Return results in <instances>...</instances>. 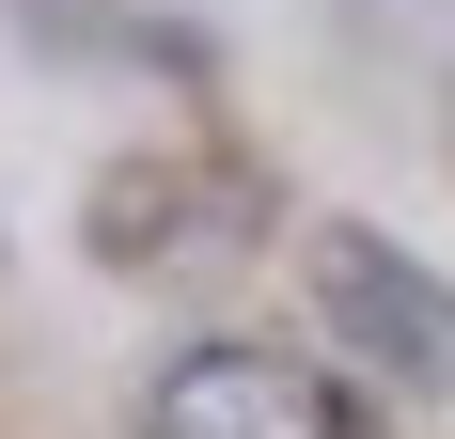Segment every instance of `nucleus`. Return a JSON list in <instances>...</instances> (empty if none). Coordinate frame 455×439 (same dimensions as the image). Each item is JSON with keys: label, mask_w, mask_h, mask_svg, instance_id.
Returning a JSON list of instances; mask_svg holds the SVG:
<instances>
[{"label": "nucleus", "mask_w": 455, "mask_h": 439, "mask_svg": "<svg viewBox=\"0 0 455 439\" xmlns=\"http://www.w3.org/2000/svg\"><path fill=\"white\" fill-rule=\"evenodd\" d=\"M299 424V361L283 346H173L157 361V393H141V439H283Z\"/></svg>", "instance_id": "nucleus-2"}, {"label": "nucleus", "mask_w": 455, "mask_h": 439, "mask_svg": "<svg viewBox=\"0 0 455 439\" xmlns=\"http://www.w3.org/2000/svg\"><path fill=\"white\" fill-rule=\"evenodd\" d=\"M16 32H32L47 63H94V47L126 32V0H16Z\"/></svg>", "instance_id": "nucleus-4"}, {"label": "nucleus", "mask_w": 455, "mask_h": 439, "mask_svg": "<svg viewBox=\"0 0 455 439\" xmlns=\"http://www.w3.org/2000/svg\"><path fill=\"white\" fill-rule=\"evenodd\" d=\"M299 408H315V439H393V424H377L362 393H299Z\"/></svg>", "instance_id": "nucleus-5"}, {"label": "nucleus", "mask_w": 455, "mask_h": 439, "mask_svg": "<svg viewBox=\"0 0 455 439\" xmlns=\"http://www.w3.org/2000/svg\"><path fill=\"white\" fill-rule=\"evenodd\" d=\"M188 251V157H110L94 173V267H173Z\"/></svg>", "instance_id": "nucleus-3"}, {"label": "nucleus", "mask_w": 455, "mask_h": 439, "mask_svg": "<svg viewBox=\"0 0 455 439\" xmlns=\"http://www.w3.org/2000/svg\"><path fill=\"white\" fill-rule=\"evenodd\" d=\"M315 314L346 330L362 377H393V393H455V283L409 251V235L330 220V235H315Z\"/></svg>", "instance_id": "nucleus-1"}]
</instances>
